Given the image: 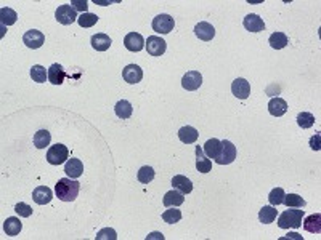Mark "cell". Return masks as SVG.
Listing matches in <instances>:
<instances>
[{"label":"cell","instance_id":"cell-1","mask_svg":"<svg viewBox=\"0 0 321 240\" xmlns=\"http://www.w3.org/2000/svg\"><path fill=\"white\" fill-rule=\"evenodd\" d=\"M79 189H80V184L73 178H61L55 184L56 197L63 200V202H74L77 196H79Z\"/></svg>","mask_w":321,"mask_h":240},{"label":"cell","instance_id":"cell-2","mask_svg":"<svg viewBox=\"0 0 321 240\" xmlns=\"http://www.w3.org/2000/svg\"><path fill=\"white\" fill-rule=\"evenodd\" d=\"M302 218H304V210H286L278 216V226L281 229H297L302 226Z\"/></svg>","mask_w":321,"mask_h":240},{"label":"cell","instance_id":"cell-3","mask_svg":"<svg viewBox=\"0 0 321 240\" xmlns=\"http://www.w3.org/2000/svg\"><path fill=\"white\" fill-rule=\"evenodd\" d=\"M68 157H69L68 147L64 144H60V142L51 146L47 152V162L50 165H61L64 162H68Z\"/></svg>","mask_w":321,"mask_h":240},{"label":"cell","instance_id":"cell-4","mask_svg":"<svg viewBox=\"0 0 321 240\" xmlns=\"http://www.w3.org/2000/svg\"><path fill=\"white\" fill-rule=\"evenodd\" d=\"M55 18L60 24L69 26V24H73L74 21H77V18H79V16H77V11H76V8L73 5L64 3V5H60L56 8Z\"/></svg>","mask_w":321,"mask_h":240},{"label":"cell","instance_id":"cell-5","mask_svg":"<svg viewBox=\"0 0 321 240\" xmlns=\"http://www.w3.org/2000/svg\"><path fill=\"white\" fill-rule=\"evenodd\" d=\"M236 146L233 144L231 141L228 139H223L222 141V151L220 154H218V157L215 159V162L218 165H230V164H233L235 159H236Z\"/></svg>","mask_w":321,"mask_h":240},{"label":"cell","instance_id":"cell-6","mask_svg":"<svg viewBox=\"0 0 321 240\" xmlns=\"http://www.w3.org/2000/svg\"><path fill=\"white\" fill-rule=\"evenodd\" d=\"M153 31L158 32V34H169V32L173 31V26H175V21L170 15H158L156 18L153 19Z\"/></svg>","mask_w":321,"mask_h":240},{"label":"cell","instance_id":"cell-7","mask_svg":"<svg viewBox=\"0 0 321 240\" xmlns=\"http://www.w3.org/2000/svg\"><path fill=\"white\" fill-rule=\"evenodd\" d=\"M165 48H167V43H165L164 38H160L158 35L148 37V40H146V51L151 56H162L165 53Z\"/></svg>","mask_w":321,"mask_h":240},{"label":"cell","instance_id":"cell-8","mask_svg":"<svg viewBox=\"0 0 321 240\" xmlns=\"http://www.w3.org/2000/svg\"><path fill=\"white\" fill-rule=\"evenodd\" d=\"M202 85V75L201 72H198V70H188L183 79H182V87L185 90H188V92H195L199 87Z\"/></svg>","mask_w":321,"mask_h":240},{"label":"cell","instance_id":"cell-9","mask_svg":"<svg viewBox=\"0 0 321 240\" xmlns=\"http://www.w3.org/2000/svg\"><path fill=\"white\" fill-rule=\"evenodd\" d=\"M23 42L24 45L28 48H32V50H37V48H40L43 42H45V35L42 34L40 31H37V29H31L28 31L26 34L23 35Z\"/></svg>","mask_w":321,"mask_h":240},{"label":"cell","instance_id":"cell-10","mask_svg":"<svg viewBox=\"0 0 321 240\" xmlns=\"http://www.w3.org/2000/svg\"><path fill=\"white\" fill-rule=\"evenodd\" d=\"M124 45L128 51H141L145 48V38L138 32H130L124 37Z\"/></svg>","mask_w":321,"mask_h":240},{"label":"cell","instance_id":"cell-11","mask_svg":"<svg viewBox=\"0 0 321 240\" xmlns=\"http://www.w3.org/2000/svg\"><path fill=\"white\" fill-rule=\"evenodd\" d=\"M231 92L238 100H247L250 95V83L246 79H236L231 83Z\"/></svg>","mask_w":321,"mask_h":240},{"label":"cell","instance_id":"cell-12","mask_svg":"<svg viewBox=\"0 0 321 240\" xmlns=\"http://www.w3.org/2000/svg\"><path fill=\"white\" fill-rule=\"evenodd\" d=\"M122 77H124V80L127 83H138L141 82V79H143V70H141L140 66H137V64H128V66L124 68V70H122Z\"/></svg>","mask_w":321,"mask_h":240},{"label":"cell","instance_id":"cell-13","mask_svg":"<svg viewBox=\"0 0 321 240\" xmlns=\"http://www.w3.org/2000/svg\"><path fill=\"white\" fill-rule=\"evenodd\" d=\"M195 34H196L198 38H201V40L209 42V40H212V38L215 37V29H214V26H212L210 23L201 21V23H198L195 26Z\"/></svg>","mask_w":321,"mask_h":240},{"label":"cell","instance_id":"cell-14","mask_svg":"<svg viewBox=\"0 0 321 240\" xmlns=\"http://www.w3.org/2000/svg\"><path fill=\"white\" fill-rule=\"evenodd\" d=\"M32 199H34V202L37 205H47L53 199V192L47 186H39L32 191Z\"/></svg>","mask_w":321,"mask_h":240},{"label":"cell","instance_id":"cell-15","mask_svg":"<svg viewBox=\"0 0 321 240\" xmlns=\"http://www.w3.org/2000/svg\"><path fill=\"white\" fill-rule=\"evenodd\" d=\"M242 26L249 32H262L263 29H265V23H263V19L259 15H254V13H250V15H247L242 19Z\"/></svg>","mask_w":321,"mask_h":240},{"label":"cell","instance_id":"cell-16","mask_svg":"<svg viewBox=\"0 0 321 240\" xmlns=\"http://www.w3.org/2000/svg\"><path fill=\"white\" fill-rule=\"evenodd\" d=\"M268 112L273 115V117H281L287 112V103L282 98H272L268 103Z\"/></svg>","mask_w":321,"mask_h":240},{"label":"cell","instance_id":"cell-17","mask_svg":"<svg viewBox=\"0 0 321 240\" xmlns=\"http://www.w3.org/2000/svg\"><path fill=\"white\" fill-rule=\"evenodd\" d=\"M64 173L68 174L69 178H79L82 176V173H83V164L79 160V159H69L66 162V165H64Z\"/></svg>","mask_w":321,"mask_h":240},{"label":"cell","instance_id":"cell-18","mask_svg":"<svg viewBox=\"0 0 321 240\" xmlns=\"http://www.w3.org/2000/svg\"><path fill=\"white\" fill-rule=\"evenodd\" d=\"M66 79V72H64V69L61 64H51L48 68V80L50 83H53V85H61L63 80Z\"/></svg>","mask_w":321,"mask_h":240},{"label":"cell","instance_id":"cell-19","mask_svg":"<svg viewBox=\"0 0 321 240\" xmlns=\"http://www.w3.org/2000/svg\"><path fill=\"white\" fill-rule=\"evenodd\" d=\"M196 168L199 173H209L212 170V162L207 155H204L202 147L196 146Z\"/></svg>","mask_w":321,"mask_h":240},{"label":"cell","instance_id":"cell-20","mask_svg":"<svg viewBox=\"0 0 321 240\" xmlns=\"http://www.w3.org/2000/svg\"><path fill=\"white\" fill-rule=\"evenodd\" d=\"M183 202H185L183 194L180 191H177V189H172L169 192H165L164 199H162V204H164V206H167V208H170V206H180Z\"/></svg>","mask_w":321,"mask_h":240},{"label":"cell","instance_id":"cell-21","mask_svg":"<svg viewBox=\"0 0 321 240\" xmlns=\"http://www.w3.org/2000/svg\"><path fill=\"white\" fill-rule=\"evenodd\" d=\"M172 186H173V189L180 191L183 196L193 191V183L186 176H183V174H175V176L172 178Z\"/></svg>","mask_w":321,"mask_h":240},{"label":"cell","instance_id":"cell-22","mask_svg":"<svg viewBox=\"0 0 321 240\" xmlns=\"http://www.w3.org/2000/svg\"><path fill=\"white\" fill-rule=\"evenodd\" d=\"M21 229H23V223L19 221V218L10 216V218L5 219V223H3V231H5L6 236L15 237V236L19 234V232H21Z\"/></svg>","mask_w":321,"mask_h":240},{"label":"cell","instance_id":"cell-23","mask_svg":"<svg viewBox=\"0 0 321 240\" xmlns=\"http://www.w3.org/2000/svg\"><path fill=\"white\" fill-rule=\"evenodd\" d=\"M202 151H204V154L207 155L209 159H214L215 160L218 157V154H220V151H222V141L217 139V138L207 139V141H205L204 147H202Z\"/></svg>","mask_w":321,"mask_h":240},{"label":"cell","instance_id":"cell-24","mask_svg":"<svg viewBox=\"0 0 321 240\" xmlns=\"http://www.w3.org/2000/svg\"><path fill=\"white\" fill-rule=\"evenodd\" d=\"M178 138L182 142L185 144H193V142H196V139L199 138V133L195 127H182L178 130Z\"/></svg>","mask_w":321,"mask_h":240},{"label":"cell","instance_id":"cell-25","mask_svg":"<svg viewBox=\"0 0 321 240\" xmlns=\"http://www.w3.org/2000/svg\"><path fill=\"white\" fill-rule=\"evenodd\" d=\"M304 229L307 232H312V234H320L321 232V215L320 213H313V215L305 218Z\"/></svg>","mask_w":321,"mask_h":240},{"label":"cell","instance_id":"cell-26","mask_svg":"<svg viewBox=\"0 0 321 240\" xmlns=\"http://www.w3.org/2000/svg\"><path fill=\"white\" fill-rule=\"evenodd\" d=\"M90 43H92V47L96 50V51H106L109 47H111V43L113 40L109 38V35L106 34H95L92 37V40H90Z\"/></svg>","mask_w":321,"mask_h":240},{"label":"cell","instance_id":"cell-27","mask_svg":"<svg viewBox=\"0 0 321 240\" xmlns=\"http://www.w3.org/2000/svg\"><path fill=\"white\" fill-rule=\"evenodd\" d=\"M276 216H278V210L275 208L273 205H265L262 206L260 211H259V221L263 223V224H270L273 223Z\"/></svg>","mask_w":321,"mask_h":240},{"label":"cell","instance_id":"cell-28","mask_svg":"<svg viewBox=\"0 0 321 240\" xmlns=\"http://www.w3.org/2000/svg\"><path fill=\"white\" fill-rule=\"evenodd\" d=\"M114 112H116V115H118L119 119H128L132 115V112H133V107H132V104L128 101L120 100V101L116 103Z\"/></svg>","mask_w":321,"mask_h":240},{"label":"cell","instance_id":"cell-29","mask_svg":"<svg viewBox=\"0 0 321 240\" xmlns=\"http://www.w3.org/2000/svg\"><path fill=\"white\" fill-rule=\"evenodd\" d=\"M268 43H270V47H272V48L281 50L289 43V38H287L286 34H282V32H273V34L270 35V38H268Z\"/></svg>","mask_w":321,"mask_h":240},{"label":"cell","instance_id":"cell-30","mask_svg":"<svg viewBox=\"0 0 321 240\" xmlns=\"http://www.w3.org/2000/svg\"><path fill=\"white\" fill-rule=\"evenodd\" d=\"M50 141H51V135L48 130H39L34 135V146L37 149H45L47 146H50Z\"/></svg>","mask_w":321,"mask_h":240},{"label":"cell","instance_id":"cell-31","mask_svg":"<svg viewBox=\"0 0 321 240\" xmlns=\"http://www.w3.org/2000/svg\"><path fill=\"white\" fill-rule=\"evenodd\" d=\"M282 204H284L287 208H304V206L307 205L305 200L300 196H297V194H286Z\"/></svg>","mask_w":321,"mask_h":240},{"label":"cell","instance_id":"cell-32","mask_svg":"<svg viewBox=\"0 0 321 240\" xmlns=\"http://www.w3.org/2000/svg\"><path fill=\"white\" fill-rule=\"evenodd\" d=\"M18 19V15L15 10L8 8V6H3L2 10H0V21H2V26H11L15 24Z\"/></svg>","mask_w":321,"mask_h":240},{"label":"cell","instance_id":"cell-33","mask_svg":"<svg viewBox=\"0 0 321 240\" xmlns=\"http://www.w3.org/2000/svg\"><path fill=\"white\" fill-rule=\"evenodd\" d=\"M31 77L32 80L37 82V83H43L45 80L48 79V70L45 69L40 64H36V66L31 68Z\"/></svg>","mask_w":321,"mask_h":240},{"label":"cell","instance_id":"cell-34","mask_svg":"<svg viewBox=\"0 0 321 240\" xmlns=\"http://www.w3.org/2000/svg\"><path fill=\"white\" fill-rule=\"evenodd\" d=\"M154 176H156V173H154L153 168L148 167V165L141 167L140 170H138V173H137L138 181H140V183H143V184H150L151 181L154 179Z\"/></svg>","mask_w":321,"mask_h":240},{"label":"cell","instance_id":"cell-35","mask_svg":"<svg viewBox=\"0 0 321 240\" xmlns=\"http://www.w3.org/2000/svg\"><path fill=\"white\" fill-rule=\"evenodd\" d=\"M284 196H286V192L282 187H275V189L270 191L268 194V200H270V205H273V206H278L282 204V200H284Z\"/></svg>","mask_w":321,"mask_h":240},{"label":"cell","instance_id":"cell-36","mask_svg":"<svg viewBox=\"0 0 321 240\" xmlns=\"http://www.w3.org/2000/svg\"><path fill=\"white\" fill-rule=\"evenodd\" d=\"M162 219L167 224H175L182 219V211L177 210V206H170V210H165L162 213Z\"/></svg>","mask_w":321,"mask_h":240},{"label":"cell","instance_id":"cell-37","mask_svg":"<svg viewBox=\"0 0 321 240\" xmlns=\"http://www.w3.org/2000/svg\"><path fill=\"white\" fill-rule=\"evenodd\" d=\"M98 16L93 15V13H82V15L77 18V23H79L80 28H92L96 23H98Z\"/></svg>","mask_w":321,"mask_h":240},{"label":"cell","instance_id":"cell-38","mask_svg":"<svg viewBox=\"0 0 321 240\" xmlns=\"http://www.w3.org/2000/svg\"><path fill=\"white\" fill-rule=\"evenodd\" d=\"M297 123H299V127L304 128V130L310 128L315 125V115L310 112H300L297 115Z\"/></svg>","mask_w":321,"mask_h":240},{"label":"cell","instance_id":"cell-39","mask_svg":"<svg viewBox=\"0 0 321 240\" xmlns=\"http://www.w3.org/2000/svg\"><path fill=\"white\" fill-rule=\"evenodd\" d=\"M15 211L18 213L19 216H23V218H29L32 215V208L28 205V204H24V202H19L15 205Z\"/></svg>","mask_w":321,"mask_h":240},{"label":"cell","instance_id":"cell-40","mask_svg":"<svg viewBox=\"0 0 321 240\" xmlns=\"http://www.w3.org/2000/svg\"><path fill=\"white\" fill-rule=\"evenodd\" d=\"M103 239H111V240H116L118 239V234H116L114 229H109V228H105L101 229L98 234H96L95 240H103Z\"/></svg>","mask_w":321,"mask_h":240},{"label":"cell","instance_id":"cell-41","mask_svg":"<svg viewBox=\"0 0 321 240\" xmlns=\"http://www.w3.org/2000/svg\"><path fill=\"white\" fill-rule=\"evenodd\" d=\"M310 147L313 151H320L321 149V135L320 133H315L310 138Z\"/></svg>","mask_w":321,"mask_h":240},{"label":"cell","instance_id":"cell-42","mask_svg":"<svg viewBox=\"0 0 321 240\" xmlns=\"http://www.w3.org/2000/svg\"><path fill=\"white\" fill-rule=\"evenodd\" d=\"M71 5L74 6V8H76V11L79 10V11H82V13H87V8H88V5H87V2H85V0H73V2H71Z\"/></svg>","mask_w":321,"mask_h":240},{"label":"cell","instance_id":"cell-43","mask_svg":"<svg viewBox=\"0 0 321 240\" xmlns=\"http://www.w3.org/2000/svg\"><path fill=\"white\" fill-rule=\"evenodd\" d=\"M150 239H160V240H164V236L160 234V232H153V234H150L146 237V240H150Z\"/></svg>","mask_w":321,"mask_h":240}]
</instances>
